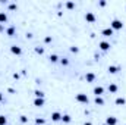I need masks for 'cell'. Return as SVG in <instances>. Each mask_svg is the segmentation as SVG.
I'll return each mask as SVG.
<instances>
[{"label": "cell", "instance_id": "d6a6232c", "mask_svg": "<svg viewBox=\"0 0 126 125\" xmlns=\"http://www.w3.org/2000/svg\"><path fill=\"white\" fill-rule=\"evenodd\" d=\"M27 38H32V34H31V32H27Z\"/></svg>", "mask_w": 126, "mask_h": 125}, {"label": "cell", "instance_id": "2e32d148", "mask_svg": "<svg viewBox=\"0 0 126 125\" xmlns=\"http://www.w3.org/2000/svg\"><path fill=\"white\" fill-rule=\"evenodd\" d=\"M114 103H116L117 106H123V104H126V99L125 97H117Z\"/></svg>", "mask_w": 126, "mask_h": 125}, {"label": "cell", "instance_id": "8992f818", "mask_svg": "<svg viewBox=\"0 0 126 125\" xmlns=\"http://www.w3.org/2000/svg\"><path fill=\"white\" fill-rule=\"evenodd\" d=\"M51 121H53V122H59V121H62V113L57 112V110L53 112V113H51Z\"/></svg>", "mask_w": 126, "mask_h": 125}, {"label": "cell", "instance_id": "277c9868", "mask_svg": "<svg viewBox=\"0 0 126 125\" xmlns=\"http://www.w3.org/2000/svg\"><path fill=\"white\" fill-rule=\"evenodd\" d=\"M98 47H100L103 52H107V50H110V49H111V46H110V43H109V41H100Z\"/></svg>", "mask_w": 126, "mask_h": 125}, {"label": "cell", "instance_id": "d590c367", "mask_svg": "<svg viewBox=\"0 0 126 125\" xmlns=\"http://www.w3.org/2000/svg\"><path fill=\"white\" fill-rule=\"evenodd\" d=\"M34 125H37V124H34Z\"/></svg>", "mask_w": 126, "mask_h": 125}, {"label": "cell", "instance_id": "ba28073f", "mask_svg": "<svg viewBox=\"0 0 126 125\" xmlns=\"http://www.w3.org/2000/svg\"><path fill=\"white\" fill-rule=\"evenodd\" d=\"M85 80H87V83H94L95 81V74L94 72H87V74H85Z\"/></svg>", "mask_w": 126, "mask_h": 125}, {"label": "cell", "instance_id": "cb8c5ba5", "mask_svg": "<svg viewBox=\"0 0 126 125\" xmlns=\"http://www.w3.org/2000/svg\"><path fill=\"white\" fill-rule=\"evenodd\" d=\"M59 62H60V65H63V66H67V65H69V59H67V58H62Z\"/></svg>", "mask_w": 126, "mask_h": 125}, {"label": "cell", "instance_id": "836d02e7", "mask_svg": "<svg viewBox=\"0 0 126 125\" xmlns=\"http://www.w3.org/2000/svg\"><path fill=\"white\" fill-rule=\"evenodd\" d=\"M4 28H3V24H0V31H3Z\"/></svg>", "mask_w": 126, "mask_h": 125}, {"label": "cell", "instance_id": "f1b7e54d", "mask_svg": "<svg viewBox=\"0 0 126 125\" xmlns=\"http://www.w3.org/2000/svg\"><path fill=\"white\" fill-rule=\"evenodd\" d=\"M70 52H72V53H78V52H79V49H78V47H75V46H72V47H70Z\"/></svg>", "mask_w": 126, "mask_h": 125}, {"label": "cell", "instance_id": "9c48e42d", "mask_svg": "<svg viewBox=\"0 0 126 125\" xmlns=\"http://www.w3.org/2000/svg\"><path fill=\"white\" fill-rule=\"evenodd\" d=\"M93 93H94L95 96H103V94H104V87H101V85H97V87H94Z\"/></svg>", "mask_w": 126, "mask_h": 125}, {"label": "cell", "instance_id": "e0dca14e", "mask_svg": "<svg viewBox=\"0 0 126 125\" xmlns=\"http://www.w3.org/2000/svg\"><path fill=\"white\" fill-rule=\"evenodd\" d=\"M70 121H72L70 115H67V113H64V115H62V122H63V124H69Z\"/></svg>", "mask_w": 126, "mask_h": 125}, {"label": "cell", "instance_id": "8fae6325", "mask_svg": "<svg viewBox=\"0 0 126 125\" xmlns=\"http://www.w3.org/2000/svg\"><path fill=\"white\" fill-rule=\"evenodd\" d=\"M107 90H109L110 93H117L119 87H117V84H114V83H110V84H109V87H107Z\"/></svg>", "mask_w": 126, "mask_h": 125}, {"label": "cell", "instance_id": "7c38bea8", "mask_svg": "<svg viewBox=\"0 0 126 125\" xmlns=\"http://www.w3.org/2000/svg\"><path fill=\"white\" fill-rule=\"evenodd\" d=\"M44 103H46V102H44V99H37V97L34 99V106H37V107H43V106H44Z\"/></svg>", "mask_w": 126, "mask_h": 125}, {"label": "cell", "instance_id": "4fadbf2b", "mask_svg": "<svg viewBox=\"0 0 126 125\" xmlns=\"http://www.w3.org/2000/svg\"><path fill=\"white\" fill-rule=\"evenodd\" d=\"M15 32H16V28H15L13 25H10V27H7V28H6V34H7L9 37H13V35H15Z\"/></svg>", "mask_w": 126, "mask_h": 125}, {"label": "cell", "instance_id": "7402d4cb", "mask_svg": "<svg viewBox=\"0 0 126 125\" xmlns=\"http://www.w3.org/2000/svg\"><path fill=\"white\" fill-rule=\"evenodd\" d=\"M34 50H35V53H37V55H43V53H44V47H40V46H37Z\"/></svg>", "mask_w": 126, "mask_h": 125}, {"label": "cell", "instance_id": "d4e9b609", "mask_svg": "<svg viewBox=\"0 0 126 125\" xmlns=\"http://www.w3.org/2000/svg\"><path fill=\"white\" fill-rule=\"evenodd\" d=\"M35 124L37 125H44L46 124V119H43V118H35Z\"/></svg>", "mask_w": 126, "mask_h": 125}, {"label": "cell", "instance_id": "30bf717a", "mask_svg": "<svg viewBox=\"0 0 126 125\" xmlns=\"http://www.w3.org/2000/svg\"><path fill=\"white\" fill-rule=\"evenodd\" d=\"M107 71H109V74H117V72L120 71V68L116 66V65H110V66L107 68Z\"/></svg>", "mask_w": 126, "mask_h": 125}, {"label": "cell", "instance_id": "9a60e30c", "mask_svg": "<svg viewBox=\"0 0 126 125\" xmlns=\"http://www.w3.org/2000/svg\"><path fill=\"white\" fill-rule=\"evenodd\" d=\"M94 103H95V104H98V106H103V104H104V99H103L101 96H95Z\"/></svg>", "mask_w": 126, "mask_h": 125}, {"label": "cell", "instance_id": "484cf974", "mask_svg": "<svg viewBox=\"0 0 126 125\" xmlns=\"http://www.w3.org/2000/svg\"><path fill=\"white\" fill-rule=\"evenodd\" d=\"M7 6H9V10H16L18 9V4L16 3H7Z\"/></svg>", "mask_w": 126, "mask_h": 125}, {"label": "cell", "instance_id": "603a6c76", "mask_svg": "<svg viewBox=\"0 0 126 125\" xmlns=\"http://www.w3.org/2000/svg\"><path fill=\"white\" fill-rule=\"evenodd\" d=\"M7 124V118L4 115H0V125H6Z\"/></svg>", "mask_w": 126, "mask_h": 125}, {"label": "cell", "instance_id": "52a82bcc", "mask_svg": "<svg viewBox=\"0 0 126 125\" xmlns=\"http://www.w3.org/2000/svg\"><path fill=\"white\" fill-rule=\"evenodd\" d=\"M106 125H117V118L116 116H107L106 118Z\"/></svg>", "mask_w": 126, "mask_h": 125}, {"label": "cell", "instance_id": "5b68a950", "mask_svg": "<svg viewBox=\"0 0 126 125\" xmlns=\"http://www.w3.org/2000/svg\"><path fill=\"white\" fill-rule=\"evenodd\" d=\"M10 52H12L13 55H16V56H19V55H22V49H21L19 46H16V44H13V46H10Z\"/></svg>", "mask_w": 126, "mask_h": 125}, {"label": "cell", "instance_id": "4316f807", "mask_svg": "<svg viewBox=\"0 0 126 125\" xmlns=\"http://www.w3.org/2000/svg\"><path fill=\"white\" fill-rule=\"evenodd\" d=\"M19 119H21V122H22V124H27V122H28V118H27L25 115H22V116H21Z\"/></svg>", "mask_w": 126, "mask_h": 125}, {"label": "cell", "instance_id": "f546056e", "mask_svg": "<svg viewBox=\"0 0 126 125\" xmlns=\"http://www.w3.org/2000/svg\"><path fill=\"white\" fill-rule=\"evenodd\" d=\"M106 4H107V3H106V0H100V1H98V6H101V7H104Z\"/></svg>", "mask_w": 126, "mask_h": 125}, {"label": "cell", "instance_id": "7a4b0ae2", "mask_svg": "<svg viewBox=\"0 0 126 125\" xmlns=\"http://www.w3.org/2000/svg\"><path fill=\"white\" fill-rule=\"evenodd\" d=\"M76 102L84 103V104H88V103H90V97L84 93H79V94H76Z\"/></svg>", "mask_w": 126, "mask_h": 125}, {"label": "cell", "instance_id": "5bb4252c", "mask_svg": "<svg viewBox=\"0 0 126 125\" xmlns=\"http://www.w3.org/2000/svg\"><path fill=\"white\" fill-rule=\"evenodd\" d=\"M113 32H114V31H113V30L109 27V28H104V30L101 31V34H103L104 37H111V35H113Z\"/></svg>", "mask_w": 126, "mask_h": 125}, {"label": "cell", "instance_id": "ffe728a7", "mask_svg": "<svg viewBox=\"0 0 126 125\" xmlns=\"http://www.w3.org/2000/svg\"><path fill=\"white\" fill-rule=\"evenodd\" d=\"M48 59H50V62H51V63H56V62H59V61H60L57 55H50V58H48Z\"/></svg>", "mask_w": 126, "mask_h": 125}, {"label": "cell", "instance_id": "d6986e66", "mask_svg": "<svg viewBox=\"0 0 126 125\" xmlns=\"http://www.w3.org/2000/svg\"><path fill=\"white\" fill-rule=\"evenodd\" d=\"M34 94H35V97H37V99H44V96H46L44 91H41V90H35Z\"/></svg>", "mask_w": 126, "mask_h": 125}, {"label": "cell", "instance_id": "44dd1931", "mask_svg": "<svg viewBox=\"0 0 126 125\" xmlns=\"http://www.w3.org/2000/svg\"><path fill=\"white\" fill-rule=\"evenodd\" d=\"M64 6H66V9L72 10V9L75 7V3H73V1H66V3H64Z\"/></svg>", "mask_w": 126, "mask_h": 125}, {"label": "cell", "instance_id": "6da1fadb", "mask_svg": "<svg viewBox=\"0 0 126 125\" xmlns=\"http://www.w3.org/2000/svg\"><path fill=\"white\" fill-rule=\"evenodd\" d=\"M110 28L114 31V30H122L123 28V22L120 21V19H113L111 22H110Z\"/></svg>", "mask_w": 126, "mask_h": 125}, {"label": "cell", "instance_id": "ac0fdd59", "mask_svg": "<svg viewBox=\"0 0 126 125\" xmlns=\"http://www.w3.org/2000/svg\"><path fill=\"white\" fill-rule=\"evenodd\" d=\"M4 22H7V15L6 12H0V24H4Z\"/></svg>", "mask_w": 126, "mask_h": 125}, {"label": "cell", "instance_id": "3957f363", "mask_svg": "<svg viewBox=\"0 0 126 125\" xmlns=\"http://www.w3.org/2000/svg\"><path fill=\"white\" fill-rule=\"evenodd\" d=\"M95 19H97V18H95L94 12H87V13H85V21H87V22H90V24H94Z\"/></svg>", "mask_w": 126, "mask_h": 125}, {"label": "cell", "instance_id": "e575fe53", "mask_svg": "<svg viewBox=\"0 0 126 125\" xmlns=\"http://www.w3.org/2000/svg\"><path fill=\"white\" fill-rule=\"evenodd\" d=\"M84 125H93V124H91V122H85Z\"/></svg>", "mask_w": 126, "mask_h": 125}, {"label": "cell", "instance_id": "83f0119b", "mask_svg": "<svg viewBox=\"0 0 126 125\" xmlns=\"http://www.w3.org/2000/svg\"><path fill=\"white\" fill-rule=\"evenodd\" d=\"M53 41V38L50 37V35H47V37H44V43H51Z\"/></svg>", "mask_w": 126, "mask_h": 125}, {"label": "cell", "instance_id": "4dcf8cb0", "mask_svg": "<svg viewBox=\"0 0 126 125\" xmlns=\"http://www.w3.org/2000/svg\"><path fill=\"white\" fill-rule=\"evenodd\" d=\"M19 77H21V75H19L18 72H15V74H13V78H15V80H19Z\"/></svg>", "mask_w": 126, "mask_h": 125}, {"label": "cell", "instance_id": "1f68e13d", "mask_svg": "<svg viewBox=\"0 0 126 125\" xmlns=\"http://www.w3.org/2000/svg\"><path fill=\"white\" fill-rule=\"evenodd\" d=\"M3 100H4V94L0 93V102H3Z\"/></svg>", "mask_w": 126, "mask_h": 125}]
</instances>
